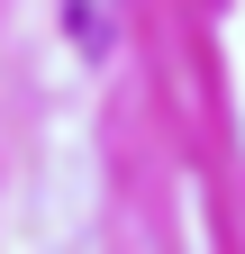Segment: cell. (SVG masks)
Segmentation results:
<instances>
[{
  "label": "cell",
  "instance_id": "1",
  "mask_svg": "<svg viewBox=\"0 0 245 254\" xmlns=\"http://www.w3.org/2000/svg\"><path fill=\"white\" fill-rule=\"evenodd\" d=\"M64 37L82 64H109L118 55V0H64Z\"/></svg>",
  "mask_w": 245,
  "mask_h": 254
}]
</instances>
